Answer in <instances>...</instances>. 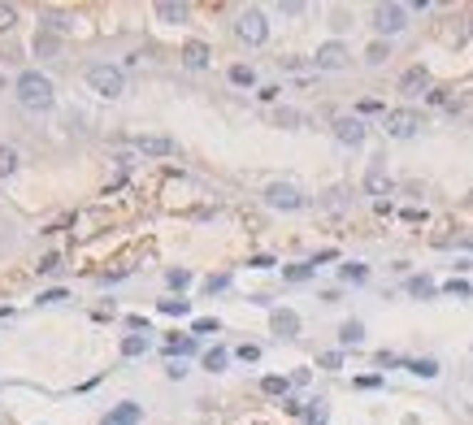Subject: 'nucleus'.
<instances>
[{
    "mask_svg": "<svg viewBox=\"0 0 473 425\" xmlns=\"http://www.w3.org/2000/svg\"><path fill=\"white\" fill-rule=\"evenodd\" d=\"M312 270H317L312 260H304V265H287L283 278H287V282H304V278H312Z\"/></svg>",
    "mask_w": 473,
    "mask_h": 425,
    "instance_id": "obj_18",
    "label": "nucleus"
},
{
    "mask_svg": "<svg viewBox=\"0 0 473 425\" xmlns=\"http://www.w3.org/2000/svg\"><path fill=\"white\" fill-rule=\"evenodd\" d=\"M139 416H143V408L139 404H118L109 416H104L100 425H139Z\"/></svg>",
    "mask_w": 473,
    "mask_h": 425,
    "instance_id": "obj_12",
    "label": "nucleus"
},
{
    "mask_svg": "<svg viewBox=\"0 0 473 425\" xmlns=\"http://www.w3.org/2000/svg\"><path fill=\"white\" fill-rule=\"evenodd\" d=\"M343 278H347V282H365V278H370V270H365V265H343Z\"/></svg>",
    "mask_w": 473,
    "mask_h": 425,
    "instance_id": "obj_29",
    "label": "nucleus"
},
{
    "mask_svg": "<svg viewBox=\"0 0 473 425\" xmlns=\"http://www.w3.org/2000/svg\"><path fill=\"white\" fill-rule=\"evenodd\" d=\"M287 378H265V382H260V391H265V395H287Z\"/></svg>",
    "mask_w": 473,
    "mask_h": 425,
    "instance_id": "obj_24",
    "label": "nucleus"
},
{
    "mask_svg": "<svg viewBox=\"0 0 473 425\" xmlns=\"http://www.w3.org/2000/svg\"><path fill=\"white\" fill-rule=\"evenodd\" d=\"M400 91H404V96H430V70H426V66H412V70H404Z\"/></svg>",
    "mask_w": 473,
    "mask_h": 425,
    "instance_id": "obj_9",
    "label": "nucleus"
},
{
    "mask_svg": "<svg viewBox=\"0 0 473 425\" xmlns=\"http://www.w3.org/2000/svg\"><path fill=\"white\" fill-rule=\"evenodd\" d=\"M312 61H317V70H343L347 66V48L339 39H330V43L317 48V57H312Z\"/></svg>",
    "mask_w": 473,
    "mask_h": 425,
    "instance_id": "obj_8",
    "label": "nucleus"
},
{
    "mask_svg": "<svg viewBox=\"0 0 473 425\" xmlns=\"http://www.w3.org/2000/svg\"><path fill=\"white\" fill-rule=\"evenodd\" d=\"M187 308H191L187 299H161V312H166V317H183Z\"/></svg>",
    "mask_w": 473,
    "mask_h": 425,
    "instance_id": "obj_26",
    "label": "nucleus"
},
{
    "mask_svg": "<svg viewBox=\"0 0 473 425\" xmlns=\"http://www.w3.org/2000/svg\"><path fill=\"white\" fill-rule=\"evenodd\" d=\"M265 204H270V208H304V195H300V187H291V183H270V187H265Z\"/></svg>",
    "mask_w": 473,
    "mask_h": 425,
    "instance_id": "obj_6",
    "label": "nucleus"
},
{
    "mask_svg": "<svg viewBox=\"0 0 473 425\" xmlns=\"http://www.w3.org/2000/svg\"><path fill=\"white\" fill-rule=\"evenodd\" d=\"M308 425H326V404H322V399L308 408Z\"/></svg>",
    "mask_w": 473,
    "mask_h": 425,
    "instance_id": "obj_31",
    "label": "nucleus"
},
{
    "mask_svg": "<svg viewBox=\"0 0 473 425\" xmlns=\"http://www.w3.org/2000/svg\"><path fill=\"white\" fill-rule=\"evenodd\" d=\"M191 9L183 5V0H161V5H156V18H161V22H183Z\"/></svg>",
    "mask_w": 473,
    "mask_h": 425,
    "instance_id": "obj_13",
    "label": "nucleus"
},
{
    "mask_svg": "<svg viewBox=\"0 0 473 425\" xmlns=\"http://www.w3.org/2000/svg\"><path fill=\"white\" fill-rule=\"evenodd\" d=\"M226 360H230V352H226V347H208V352H204V369H213V374H222Z\"/></svg>",
    "mask_w": 473,
    "mask_h": 425,
    "instance_id": "obj_17",
    "label": "nucleus"
},
{
    "mask_svg": "<svg viewBox=\"0 0 473 425\" xmlns=\"http://www.w3.org/2000/svg\"><path fill=\"white\" fill-rule=\"evenodd\" d=\"M183 61H187L191 70H204V66H208V48H204V43H187V48H183Z\"/></svg>",
    "mask_w": 473,
    "mask_h": 425,
    "instance_id": "obj_14",
    "label": "nucleus"
},
{
    "mask_svg": "<svg viewBox=\"0 0 473 425\" xmlns=\"http://www.w3.org/2000/svg\"><path fill=\"white\" fill-rule=\"evenodd\" d=\"M360 339H365V326H360V322H343V326H339V343H343V347H356Z\"/></svg>",
    "mask_w": 473,
    "mask_h": 425,
    "instance_id": "obj_15",
    "label": "nucleus"
},
{
    "mask_svg": "<svg viewBox=\"0 0 473 425\" xmlns=\"http://www.w3.org/2000/svg\"><path fill=\"white\" fill-rule=\"evenodd\" d=\"M256 356H260V347H252V343L239 347V360H256Z\"/></svg>",
    "mask_w": 473,
    "mask_h": 425,
    "instance_id": "obj_38",
    "label": "nucleus"
},
{
    "mask_svg": "<svg viewBox=\"0 0 473 425\" xmlns=\"http://www.w3.org/2000/svg\"><path fill=\"white\" fill-rule=\"evenodd\" d=\"M235 31H239V39H243V43H265V35H270V22H265V14H260V9H243Z\"/></svg>",
    "mask_w": 473,
    "mask_h": 425,
    "instance_id": "obj_4",
    "label": "nucleus"
},
{
    "mask_svg": "<svg viewBox=\"0 0 473 425\" xmlns=\"http://www.w3.org/2000/svg\"><path fill=\"white\" fill-rule=\"evenodd\" d=\"M52 48H57V43H52V35H39V39H35V52H52Z\"/></svg>",
    "mask_w": 473,
    "mask_h": 425,
    "instance_id": "obj_37",
    "label": "nucleus"
},
{
    "mask_svg": "<svg viewBox=\"0 0 473 425\" xmlns=\"http://www.w3.org/2000/svg\"><path fill=\"white\" fill-rule=\"evenodd\" d=\"M213 330H218L213 317H200V322H195V334H213Z\"/></svg>",
    "mask_w": 473,
    "mask_h": 425,
    "instance_id": "obj_33",
    "label": "nucleus"
},
{
    "mask_svg": "<svg viewBox=\"0 0 473 425\" xmlns=\"http://www.w3.org/2000/svg\"><path fill=\"white\" fill-rule=\"evenodd\" d=\"M14 22H18V9L14 5H0V31H9Z\"/></svg>",
    "mask_w": 473,
    "mask_h": 425,
    "instance_id": "obj_30",
    "label": "nucleus"
},
{
    "mask_svg": "<svg viewBox=\"0 0 473 425\" xmlns=\"http://www.w3.org/2000/svg\"><path fill=\"white\" fill-rule=\"evenodd\" d=\"M166 352H170V356H191V352H195V339H191V334L170 339V343H166Z\"/></svg>",
    "mask_w": 473,
    "mask_h": 425,
    "instance_id": "obj_20",
    "label": "nucleus"
},
{
    "mask_svg": "<svg viewBox=\"0 0 473 425\" xmlns=\"http://www.w3.org/2000/svg\"><path fill=\"white\" fill-rule=\"evenodd\" d=\"M14 170H18V152L0 143V174H14Z\"/></svg>",
    "mask_w": 473,
    "mask_h": 425,
    "instance_id": "obj_22",
    "label": "nucleus"
},
{
    "mask_svg": "<svg viewBox=\"0 0 473 425\" xmlns=\"http://www.w3.org/2000/svg\"><path fill=\"white\" fill-rule=\"evenodd\" d=\"M339 364H343V356H339V352H326V356H322V369H339Z\"/></svg>",
    "mask_w": 473,
    "mask_h": 425,
    "instance_id": "obj_35",
    "label": "nucleus"
},
{
    "mask_svg": "<svg viewBox=\"0 0 473 425\" xmlns=\"http://www.w3.org/2000/svg\"><path fill=\"white\" fill-rule=\"evenodd\" d=\"M365 187H370L374 195H387V191H391V178L382 174V165H374V170H370V178H365Z\"/></svg>",
    "mask_w": 473,
    "mask_h": 425,
    "instance_id": "obj_16",
    "label": "nucleus"
},
{
    "mask_svg": "<svg viewBox=\"0 0 473 425\" xmlns=\"http://www.w3.org/2000/svg\"><path fill=\"white\" fill-rule=\"evenodd\" d=\"M148 352V334H126L122 339V356H143Z\"/></svg>",
    "mask_w": 473,
    "mask_h": 425,
    "instance_id": "obj_19",
    "label": "nucleus"
},
{
    "mask_svg": "<svg viewBox=\"0 0 473 425\" xmlns=\"http://www.w3.org/2000/svg\"><path fill=\"white\" fill-rule=\"evenodd\" d=\"M131 148H135V152H143V156H174V152H178V143H174V139H166V135H135V139H131Z\"/></svg>",
    "mask_w": 473,
    "mask_h": 425,
    "instance_id": "obj_7",
    "label": "nucleus"
},
{
    "mask_svg": "<svg viewBox=\"0 0 473 425\" xmlns=\"http://www.w3.org/2000/svg\"><path fill=\"white\" fill-rule=\"evenodd\" d=\"M166 282H170L174 291H183V287H191V274H187V270H170V274H166Z\"/></svg>",
    "mask_w": 473,
    "mask_h": 425,
    "instance_id": "obj_25",
    "label": "nucleus"
},
{
    "mask_svg": "<svg viewBox=\"0 0 473 425\" xmlns=\"http://www.w3.org/2000/svg\"><path fill=\"white\" fill-rule=\"evenodd\" d=\"M300 122H304V118H300L295 109H283V113H278V126H300Z\"/></svg>",
    "mask_w": 473,
    "mask_h": 425,
    "instance_id": "obj_32",
    "label": "nucleus"
},
{
    "mask_svg": "<svg viewBox=\"0 0 473 425\" xmlns=\"http://www.w3.org/2000/svg\"><path fill=\"white\" fill-rule=\"evenodd\" d=\"M408 369H412L417 378H434V374H439V364H434V360H408Z\"/></svg>",
    "mask_w": 473,
    "mask_h": 425,
    "instance_id": "obj_23",
    "label": "nucleus"
},
{
    "mask_svg": "<svg viewBox=\"0 0 473 425\" xmlns=\"http://www.w3.org/2000/svg\"><path fill=\"white\" fill-rule=\"evenodd\" d=\"M57 299H66V291H44L39 295V304H57Z\"/></svg>",
    "mask_w": 473,
    "mask_h": 425,
    "instance_id": "obj_39",
    "label": "nucleus"
},
{
    "mask_svg": "<svg viewBox=\"0 0 473 425\" xmlns=\"http://www.w3.org/2000/svg\"><path fill=\"white\" fill-rule=\"evenodd\" d=\"M408 291L426 299V295H434V282H430V278H412V282H408Z\"/></svg>",
    "mask_w": 473,
    "mask_h": 425,
    "instance_id": "obj_28",
    "label": "nucleus"
},
{
    "mask_svg": "<svg viewBox=\"0 0 473 425\" xmlns=\"http://www.w3.org/2000/svg\"><path fill=\"white\" fill-rule=\"evenodd\" d=\"M87 87H91L96 96H104V100H118V96L126 91V74H122L118 66H91V70H87Z\"/></svg>",
    "mask_w": 473,
    "mask_h": 425,
    "instance_id": "obj_2",
    "label": "nucleus"
},
{
    "mask_svg": "<svg viewBox=\"0 0 473 425\" xmlns=\"http://www.w3.org/2000/svg\"><path fill=\"white\" fill-rule=\"evenodd\" d=\"M382 126H387L391 139H412L417 130H422V113H412V109H391Z\"/></svg>",
    "mask_w": 473,
    "mask_h": 425,
    "instance_id": "obj_3",
    "label": "nucleus"
},
{
    "mask_svg": "<svg viewBox=\"0 0 473 425\" xmlns=\"http://www.w3.org/2000/svg\"><path fill=\"white\" fill-rule=\"evenodd\" d=\"M370 61H374V66L387 61V43H374V48H370Z\"/></svg>",
    "mask_w": 473,
    "mask_h": 425,
    "instance_id": "obj_36",
    "label": "nucleus"
},
{
    "mask_svg": "<svg viewBox=\"0 0 473 425\" xmlns=\"http://www.w3.org/2000/svg\"><path fill=\"white\" fill-rule=\"evenodd\" d=\"M230 83L252 87V83H256V70H252V66H235V70H230Z\"/></svg>",
    "mask_w": 473,
    "mask_h": 425,
    "instance_id": "obj_21",
    "label": "nucleus"
},
{
    "mask_svg": "<svg viewBox=\"0 0 473 425\" xmlns=\"http://www.w3.org/2000/svg\"><path fill=\"white\" fill-rule=\"evenodd\" d=\"M270 326H274V334L295 339V334H300V312H291V308H274V312H270Z\"/></svg>",
    "mask_w": 473,
    "mask_h": 425,
    "instance_id": "obj_11",
    "label": "nucleus"
},
{
    "mask_svg": "<svg viewBox=\"0 0 473 425\" xmlns=\"http://www.w3.org/2000/svg\"><path fill=\"white\" fill-rule=\"evenodd\" d=\"M226 287H230V274H213V278L204 282V291H208V295H218V291H226Z\"/></svg>",
    "mask_w": 473,
    "mask_h": 425,
    "instance_id": "obj_27",
    "label": "nucleus"
},
{
    "mask_svg": "<svg viewBox=\"0 0 473 425\" xmlns=\"http://www.w3.org/2000/svg\"><path fill=\"white\" fill-rule=\"evenodd\" d=\"M18 100L26 104L31 113H48L52 104H57V91H52V83H48L39 70H26V74L18 78Z\"/></svg>",
    "mask_w": 473,
    "mask_h": 425,
    "instance_id": "obj_1",
    "label": "nucleus"
},
{
    "mask_svg": "<svg viewBox=\"0 0 473 425\" xmlns=\"http://www.w3.org/2000/svg\"><path fill=\"white\" fill-rule=\"evenodd\" d=\"M374 26H378V35H400L408 26V9L404 5H378L374 9Z\"/></svg>",
    "mask_w": 473,
    "mask_h": 425,
    "instance_id": "obj_5",
    "label": "nucleus"
},
{
    "mask_svg": "<svg viewBox=\"0 0 473 425\" xmlns=\"http://www.w3.org/2000/svg\"><path fill=\"white\" fill-rule=\"evenodd\" d=\"M335 139L347 143V148H360L365 143V122L360 118H335Z\"/></svg>",
    "mask_w": 473,
    "mask_h": 425,
    "instance_id": "obj_10",
    "label": "nucleus"
},
{
    "mask_svg": "<svg viewBox=\"0 0 473 425\" xmlns=\"http://www.w3.org/2000/svg\"><path fill=\"white\" fill-rule=\"evenodd\" d=\"M287 18H295V14H304V5H300V0H283V5H278Z\"/></svg>",
    "mask_w": 473,
    "mask_h": 425,
    "instance_id": "obj_34",
    "label": "nucleus"
},
{
    "mask_svg": "<svg viewBox=\"0 0 473 425\" xmlns=\"http://www.w3.org/2000/svg\"><path fill=\"white\" fill-rule=\"evenodd\" d=\"M447 291H452V295H464V299H469V282H447Z\"/></svg>",
    "mask_w": 473,
    "mask_h": 425,
    "instance_id": "obj_40",
    "label": "nucleus"
}]
</instances>
